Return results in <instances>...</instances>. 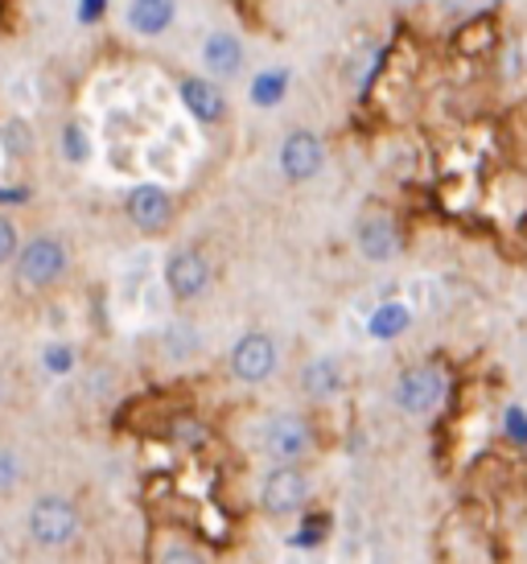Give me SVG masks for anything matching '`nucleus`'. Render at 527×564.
<instances>
[{
	"label": "nucleus",
	"mask_w": 527,
	"mask_h": 564,
	"mask_svg": "<svg viewBox=\"0 0 527 564\" xmlns=\"http://www.w3.org/2000/svg\"><path fill=\"white\" fill-rule=\"evenodd\" d=\"M78 535V507L63 495H42L30 507V540L42 549H66Z\"/></svg>",
	"instance_id": "f257e3e1"
},
{
	"label": "nucleus",
	"mask_w": 527,
	"mask_h": 564,
	"mask_svg": "<svg viewBox=\"0 0 527 564\" xmlns=\"http://www.w3.org/2000/svg\"><path fill=\"white\" fill-rule=\"evenodd\" d=\"M391 400H396V408H404L408 416H424V412H433V408L445 400V376H441V367H437V362L408 367V371L396 379Z\"/></svg>",
	"instance_id": "f03ea898"
},
{
	"label": "nucleus",
	"mask_w": 527,
	"mask_h": 564,
	"mask_svg": "<svg viewBox=\"0 0 527 564\" xmlns=\"http://www.w3.org/2000/svg\"><path fill=\"white\" fill-rule=\"evenodd\" d=\"M13 272L21 289H50V284L66 272V248L50 236L33 239V243H25L21 256L13 260Z\"/></svg>",
	"instance_id": "7ed1b4c3"
},
{
	"label": "nucleus",
	"mask_w": 527,
	"mask_h": 564,
	"mask_svg": "<svg viewBox=\"0 0 527 564\" xmlns=\"http://www.w3.org/2000/svg\"><path fill=\"white\" fill-rule=\"evenodd\" d=\"M305 499H310V482H305V474L297 470L293 462L277 466L260 486V502L268 516H293V511L305 507Z\"/></svg>",
	"instance_id": "20e7f679"
},
{
	"label": "nucleus",
	"mask_w": 527,
	"mask_h": 564,
	"mask_svg": "<svg viewBox=\"0 0 527 564\" xmlns=\"http://www.w3.org/2000/svg\"><path fill=\"white\" fill-rule=\"evenodd\" d=\"M264 449L277 462H301L313 449V429L293 412H280V416L264 424Z\"/></svg>",
	"instance_id": "39448f33"
},
{
	"label": "nucleus",
	"mask_w": 527,
	"mask_h": 564,
	"mask_svg": "<svg viewBox=\"0 0 527 564\" xmlns=\"http://www.w3.org/2000/svg\"><path fill=\"white\" fill-rule=\"evenodd\" d=\"M232 371L244 383H264L277 371V343L268 334H244L232 350Z\"/></svg>",
	"instance_id": "423d86ee"
},
{
	"label": "nucleus",
	"mask_w": 527,
	"mask_h": 564,
	"mask_svg": "<svg viewBox=\"0 0 527 564\" xmlns=\"http://www.w3.org/2000/svg\"><path fill=\"white\" fill-rule=\"evenodd\" d=\"M165 284L178 301H198L211 289V264L198 251H173L165 264Z\"/></svg>",
	"instance_id": "0eeeda50"
},
{
	"label": "nucleus",
	"mask_w": 527,
	"mask_h": 564,
	"mask_svg": "<svg viewBox=\"0 0 527 564\" xmlns=\"http://www.w3.org/2000/svg\"><path fill=\"white\" fill-rule=\"evenodd\" d=\"M322 161H326V149H322V141L313 137L310 128H297L280 144V170H284V177H293V182L313 177V173L322 170Z\"/></svg>",
	"instance_id": "6e6552de"
},
{
	"label": "nucleus",
	"mask_w": 527,
	"mask_h": 564,
	"mask_svg": "<svg viewBox=\"0 0 527 564\" xmlns=\"http://www.w3.org/2000/svg\"><path fill=\"white\" fill-rule=\"evenodd\" d=\"M125 210L140 231H149V236H153V231H165V223L173 219V198L161 186L144 182V186H132Z\"/></svg>",
	"instance_id": "1a4fd4ad"
},
{
	"label": "nucleus",
	"mask_w": 527,
	"mask_h": 564,
	"mask_svg": "<svg viewBox=\"0 0 527 564\" xmlns=\"http://www.w3.org/2000/svg\"><path fill=\"white\" fill-rule=\"evenodd\" d=\"M182 99L198 124H218L227 116V95L211 79H182Z\"/></svg>",
	"instance_id": "9d476101"
},
{
	"label": "nucleus",
	"mask_w": 527,
	"mask_h": 564,
	"mask_svg": "<svg viewBox=\"0 0 527 564\" xmlns=\"http://www.w3.org/2000/svg\"><path fill=\"white\" fill-rule=\"evenodd\" d=\"M495 46H498L495 17H470V21H462V30L453 33V50L462 58H486Z\"/></svg>",
	"instance_id": "9b49d317"
},
{
	"label": "nucleus",
	"mask_w": 527,
	"mask_h": 564,
	"mask_svg": "<svg viewBox=\"0 0 527 564\" xmlns=\"http://www.w3.org/2000/svg\"><path fill=\"white\" fill-rule=\"evenodd\" d=\"M202 63H206V70L211 75H235L239 66H244V46H239V37L227 30H218L206 37V46H202Z\"/></svg>",
	"instance_id": "f8f14e48"
},
{
	"label": "nucleus",
	"mask_w": 527,
	"mask_h": 564,
	"mask_svg": "<svg viewBox=\"0 0 527 564\" xmlns=\"http://www.w3.org/2000/svg\"><path fill=\"white\" fill-rule=\"evenodd\" d=\"M170 21H173V0H132V9H128V25H132L140 37L165 33Z\"/></svg>",
	"instance_id": "ddd939ff"
},
{
	"label": "nucleus",
	"mask_w": 527,
	"mask_h": 564,
	"mask_svg": "<svg viewBox=\"0 0 527 564\" xmlns=\"http://www.w3.org/2000/svg\"><path fill=\"white\" fill-rule=\"evenodd\" d=\"M301 388L310 400H330V395H338L342 388V371L334 359H310L305 362V371H301Z\"/></svg>",
	"instance_id": "4468645a"
},
{
	"label": "nucleus",
	"mask_w": 527,
	"mask_h": 564,
	"mask_svg": "<svg viewBox=\"0 0 527 564\" xmlns=\"http://www.w3.org/2000/svg\"><path fill=\"white\" fill-rule=\"evenodd\" d=\"M358 251L367 260H388L396 251V227L388 219H363L358 223Z\"/></svg>",
	"instance_id": "2eb2a0df"
},
{
	"label": "nucleus",
	"mask_w": 527,
	"mask_h": 564,
	"mask_svg": "<svg viewBox=\"0 0 527 564\" xmlns=\"http://www.w3.org/2000/svg\"><path fill=\"white\" fill-rule=\"evenodd\" d=\"M408 326H412V314L404 310L400 301H388V305H379V310L372 314V322H367V329H372L375 338H384V343H388V338H400Z\"/></svg>",
	"instance_id": "dca6fc26"
},
{
	"label": "nucleus",
	"mask_w": 527,
	"mask_h": 564,
	"mask_svg": "<svg viewBox=\"0 0 527 564\" xmlns=\"http://www.w3.org/2000/svg\"><path fill=\"white\" fill-rule=\"evenodd\" d=\"M284 91H289V70H284V66L264 70V75L251 79V99H256L260 108H277L280 99H284Z\"/></svg>",
	"instance_id": "f3484780"
},
{
	"label": "nucleus",
	"mask_w": 527,
	"mask_h": 564,
	"mask_svg": "<svg viewBox=\"0 0 527 564\" xmlns=\"http://www.w3.org/2000/svg\"><path fill=\"white\" fill-rule=\"evenodd\" d=\"M161 350L170 355V359L186 362L194 350H198V334H194V326H170L165 329V338H161Z\"/></svg>",
	"instance_id": "a211bd4d"
},
{
	"label": "nucleus",
	"mask_w": 527,
	"mask_h": 564,
	"mask_svg": "<svg viewBox=\"0 0 527 564\" xmlns=\"http://www.w3.org/2000/svg\"><path fill=\"white\" fill-rule=\"evenodd\" d=\"M326 532H330V516L326 511H313V516L301 519V532L289 535V544L293 549H318L326 540Z\"/></svg>",
	"instance_id": "6ab92c4d"
},
{
	"label": "nucleus",
	"mask_w": 527,
	"mask_h": 564,
	"mask_svg": "<svg viewBox=\"0 0 527 564\" xmlns=\"http://www.w3.org/2000/svg\"><path fill=\"white\" fill-rule=\"evenodd\" d=\"M0 141H4V153H9V158H30L33 144H37L25 120H4V132H0Z\"/></svg>",
	"instance_id": "aec40b11"
},
{
	"label": "nucleus",
	"mask_w": 527,
	"mask_h": 564,
	"mask_svg": "<svg viewBox=\"0 0 527 564\" xmlns=\"http://www.w3.org/2000/svg\"><path fill=\"white\" fill-rule=\"evenodd\" d=\"M149 556L153 561H198V549L194 544H182V540H170V528H165V540H161V532L153 535V544H149Z\"/></svg>",
	"instance_id": "412c9836"
},
{
	"label": "nucleus",
	"mask_w": 527,
	"mask_h": 564,
	"mask_svg": "<svg viewBox=\"0 0 527 564\" xmlns=\"http://www.w3.org/2000/svg\"><path fill=\"white\" fill-rule=\"evenodd\" d=\"M165 437L178 441V445H186V449H202V445H206V429L186 421V416H178V421L165 424Z\"/></svg>",
	"instance_id": "4be33fe9"
},
{
	"label": "nucleus",
	"mask_w": 527,
	"mask_h": 564,
	"mask_svg": "<svg viewBox=\"0 0 527 564\" xmlns=\"http://www.w3.org/2000/svg\"><path fill=\"white\" fill-rule=\"evenodd\" d=\"M63 158L71 161V165H83V161L92 158V141H87V132L78 124L63 128Z\"/></svg>",
	"instance_id": "5701e85b"
},
{
	"label": "nucleus",
	"mask_w": 527,
	"mask_h": 564,
	"mask_svg": "<svg viewBox=\"0 0 527 564\" xmlns=\"http://www.w3.org/2000/svg\"><path fill=\"white\" fill-rule=\"evenodd\" d=\"M42 362H46V371H54V376H66V371H75V350L63 343H54L42 350Z\"/></svg>",
	"instance_id": "b1692460"
},
{
	"label": "nucleus",
	"mask_w": 527,
	"mask_h": 564,
	"mask_svg": "<svg viewBox=\"0 0 527 564\" xmlns=\"http://www.w3.org/2000/svg\"><path fill=\"white\" fill-rule=\"evenodd\" d=\"M503 433H507L515 445H524L527 449V412L519 404H512L507 412H503Z\"/></svg>",
	"instance_id": "393cba45"
},
{
	"label": "nucleus",
	"mask_w": 527,
	"mask_h": 564,
	"mask_svg": "<svg viewBox=\"0 0 527 564\" xmlns=\"http://www.w3.org/2000/svg\"><path fill=\"white\" fill-rule=\"evenodd\" d=\"M0 256H4V264H13L21 248H17V227L13 219H0Z\"/></svg>",
	"instance_id": "a878e982"
},
{
	"label": "nucleus",
	"mask_w": 527,
	"mask_h": 564,
	"mask_svg": "<svg viewBox=\"0 0 527 564\" xmlns=\"http://www.w3.org/2000/svg\"><path fill=\"white\" fill-rule=\"evenodd\" d=\"M108 13V0H78V25H95Z\"/></svg>",
	"instance_id": "bb28decb"
},
{
	"label": "nucleus",
	"mask_w": 527,
	"mask_h": 564,
	"mask_svg": "<svg viewBox=\"0 0 527 564\" xmlns=\"http://www.w3.org/2000/svg\"><path fill=\"white\" fill-rule=\"evenodd\" d=\"M33 198V186H0V206H21Z\"/></svg>",
	"instance_id": "cd10ccee"
},
{
	"label": "nucleus",
	"mask_w": 527,
	"mask_h": 564,
	"mask_svg": "<svg viewBox=\"0 0 527 564\" xmlns=\"http://www.w3.org/2000/svg\"><path fill=\"white\" fill-rule=\"evenodd\" d=\"M13 482H17V462H13V454H4V457H0V490L9 495V490H13Z\"/></svg>",
	"instance_id": "c85d7f7f"
},
{
	"label": "nucleus",
	"mask_w": 527,
	"mask_h": 564,
	"mask_svg": "<svg viewBox=\"0 0 527 564\" xmlns=\"http://www.w3.org/2000/svg\"><path fill=\"white\" fill-rule=\"evenodd\" d=\"M482 0H441V9L445 13H453V17H465V13H474Z\"/></svg>",
	"instance_id": "c756f323"
},
{
	"label": "nucleus",
	"mask_w": 527,
	"mask_h": 564,
	"mask_svg": "<svg viewBox=\"0 0 527 564\" xmlns=\"http://www.w3.org/2000/svg\"><path fill=\"white\" fill-rule=\"evenodd\" d=\"M482 4H498V0H482Z\"/></svg>",
	"instance_id": "7c9ffc66"
}]
</instances>
